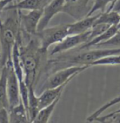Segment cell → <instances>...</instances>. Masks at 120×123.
<instances>
[{
  "mask_svg": "<svg viewBox=\"0 0 120 123\" xmlns=\"http://www.w3.org/2000/svg\"><path fill=\"white\" fill-rule=\"evenodd\" d=\"M95 47L98 48H108V47H114V48H120V31H117V33L113 35L112 38H110L109 40L100 43Z\"/></svg>",
  "mask_w": 120,
  "mask_h": 123,
  "instance_id": "23",
  "label": "cell"
},
{
  "mask_svg": "<svg viewBox=\"0 0 120 123\" xmlns=\"http://www.w3.org/2000/svg\"><path fill=\"white\" fill-rule=\"evenodd\" d=\"M0 57H1V52H0Z\"/></svg>",
  "mask_w": 120,
  "mask_h": 123,
  "instance_id": "27",
  "label": "cell"
},
{
  "mask_svg": "<svg viewBox=\"0 0 120 123\" xmlns=\"http://www.w3.org/2000/svg\"><path fill=\"white\" fill-rule=\"evenodd\" d=\"M9 122L13 123H27L30 122L27 108L23 103L21 102L17 105L9 108Z\"/></svg>",
  "mask_w": 120,
  "mask_h": 123,
  "instance_id": "14",
  "label": "cell"
},
{
  "mask_svg": "<svg viewBox=\"0 0 120 123\" xmlns=\"http://www.w3.org/2000/svg\"><path fill=\"white\" fill-rule=\"evenodd\" d=\"M112 10H113V11L117 12H119L120 14V0H118V1L114 3V5H113ZM112 10H111V11H112Z\"/></svg>",
  "mask_w": 120,
  "mask_h": 123,
  "instance_id": "24",
  "label": "cell"
},
{
  "mask_svg": "<svg viewBox=\"0 0 120 123\" xmlns=\"http://www.w3.org/2000/svg\"><path fill=\"white\" fill-rule=\"evenodd\" d=\"M6 66L7 67V96L8 101L9 108L16 106L21 102L20 96V87L19 81L14 71L12 59L7 62Z\"/></svg>",
  "mask_w": 120,
  "mask_h": 123,
  "instance_id": "5",
  "label": "cell"
},
{
  "mask_svg": "<svg viewBox=\"0 0 120 123\" xmlns=\"http://www.w3.org/2000/svg\"><path fill=\"white\" fill-rule=\"evenodd\" d=\"M119 28L118 27V25H111V26L108 30H106L105 32H103L102 34H100V35H98V36L93 38L90 41H88V42L85 43L84 44L81 45V48H80L79 50H87L89 48L95 47L102 43L105 42V41L109 40V39L112 38V37L117 33V31H119Z\"/></svg>",
  "mask_w": 120,
  "mask_h": 123,
  "instance_id": "13",
  "label": "cell"
},
{
  "mask_svg": "<svg viewBox=\"0 0 120 123\" xmlns=\"http://www.w3.org/2000/svg\"><path fill=\"white\" fill-rule=\"evenodd\" d=\"M50 1H51V0H49V2H50Z\"/></svg>",
  "mask_w": 120,
  "mask_h": 123,
  "instance_id": "28",
  "label": "cell"
},
{
  "mask_svg": "<svg viewBox=\"0 0 120 123\" xmlns=\"http://www.w3.org/2000/svg\"><path fill=\"white\" fill-rule=\"evenodd\" d=\"M90 0H65L63 12L67 13L76 20L81 19L87 16L86 11Z\"/></svg>",
  "mask_w": 120,
  "mask_h": 123,
  "instance_id": "9",
  "label": "cell"
},
{
  "mask_svg": "<svg viewBox=\"0 0 120 123\" xmlns=\"http://www.w3.org/2000/svg\"><path fill=\"white\" fill-rule=\"evenodd\" d=\"M18 14L7 17L5 21H0V48L1 66H4L7 61L12 59V53L21 32Z\"/></svg>",
  "mask_w": 120,
  "mask_h": 123,
  "instance_id": "2",
  "label": "cell"
},
{
  "mask_svg": "<svg viewBox=\"0 0 120 123\" xmlns=\"http://www.w3.org/2000/svg\"><path fill=\"white\" fill-rule=\"evenodd\" d=\"M14 1H15V0H14Z\"/></svg>",
  "mask_w": 120,
  "mask_h": 123,
  "instance_id": "29",
  "label": "cell"
},
{
  "mask_svg": "<svg viewBox=\"0 0 120 123\" xmlns=\"http://www.w3.org/2000/svg\"><path fill=\"white\" fill-rule=\"evenodd\" d=\"M60 98H56V99L53 101V103H51L50 104L45 106V108H41L40 110L39 111L37 116L35 117V120L33 121V123H47L49 122L50 120L51 116L53 115V112L55 110L56 106L59 104Z\"/></svg>",
  "mask_w": 120,
  "mask_h": 123,
  "instance_id": "16",
  "label": "cell"
},
{
  "mask_svg": "<svg viewBox=\"0 0 120 123\" xmlns=\"http://www.w3.org/2000/svg\"><path fill=\"white\" fill-rule=\"evenodd\" d=\"M49 2V0H21L14 4H8L4 8V11H22V10H37L43 9L45 6Z\"/></svg>",
  "mask_w": 120,
  "mask_h": 123,
  "instance_id": "12",
  "label": "cell"
},
{
  "mask_svg": "<svg viewBox=\"0 0 120 123\" xmlns=\"http://www.w3.org/2000/svg\"><path fill=\"white\" fill-rule=\"evenodd\" d=\"M99 14L85 17L81 19L77 20V21L74 23L67 24L68 35H78L89 31L92 28Z\"/></svg>",
  "mask_w": 120,
  "mask_h": 123,
  "instance_id": "10",
  "label": "cell"
},
{
  "mask_svg": "<svg viewBox=\"0 0 120 123\" xmlns=\"http://www.w3.org/2000/svg\"><path fill=\"white\" fill-rule=\"evenodd\" d=\"M17 12H18V18L21 30H22L23 32L29 36L35 35L40 20L42 17L43 9L31 10L27 14L21 13V11Z\"/></svg>",
  "mask_w": 120,
  "mask_h": 123,
  "instance_id": "7",
  "label": "cell"
},
{
  "mask_svg": "<svg viewBox=\"0 0 120 123\" xmlns=\"http://www.w3.org/2000/svg\"><path fill=\"white\" fill-rule=\"evenodd\" d=\"M112 2H113V0H95L92 7L88 11L86 17L92 16L97 11H101V12H104L105 8H106L107 5L111 3Z\"/></svg>",
  "mask_w": 120,
  "mask_h": 123,
  "instance_id": "21",
  "label": "cell"
},
{
  "mask_svg": "<svg viewBox=\"0 0 120 123\" xmlns=\"http://www.w3.org/2000/svg\"><path fill=\"white\" fill-rule=\"evenodd\" d=\"M89 35L90 31L82 34H78V35H68L61 42L56 43L55 46L51 50L50 55L53 56L55 54L67 52L80 45L84 44L89 39Z\"/></svg>",
  "mask_w": 120,
  "mask_h": 123,
  "instance_id": "6",
  "label": "cell"
},
{
  "mask_svg": "<svg viewBox=\"0 0 120 123\" xmlns=\"http://www.w3.org/2000/svg\"><path fill=\"white\" fill-rule=\"evenodd\" d=\"M7 67L4 65L2 67L0 71V104L9 109L7 96Z\"/></svg>",
  "mask_w": 120,
  "mask_h": 123,
  "instance_id": "17",
  "label": "cell"
},
{
  "mask_svg": "<svg viewBox=\"0 0 120 123\" xmlns=\"http://www.w3.org/2000/svg\"><path fill=\"white\" fill-rule=\"evenodd\" d=\"M118 27H119V30H120V23L119 24V25H118Z\"/></svg>",
  "mask_w": 120,
  "mask_h": 123,
  "instance_id": "26",
  "label": "cell"
},
{
  "mask_svg": "<svg viewBox=\"0 0 120 123\" xmlns=\"http://www.w3.org/2000/svg\"><path fill=\"white\" fill-rule=\"evenodd\" d=\"M120 65V54L110 55V56L104 57L98 60L93 62L91 64L92 66H115Z\"/></svg>",
  "mask_w": 120,
  "mask_h": 123,
  "instance_id": "19",
  "label": "cell"
},
{
  "mask_svg": "<svg viewBox=\"0 0 120 123\" xmlns=\"http://www.w3.org/2000/svg\"><path fill=\"white\" fill-rule=\"evenodd\" d=\"M110 26L111 25H108V24H105V23L94 24L92 28L90 30V35H89V39H88V41H90L93 38H95V37L98 36V35H100V34H102L103 32H105V31L109 29Z\"/></svg>",
  "mask_w": 120,
  "mask_h": 123,
  "instance_id": "22",
  "label": "cell"
},
{
  "mask_svg": "<svg viewBox=\"0 0 120 123\" xmlns=\"http://www.w3.org/2000/svg\"><path fill=\"white\" fill-rule=\"evenodd\" d=\"M105 23L109 25H118L120 23V14L115 11H107L100 13L94 24Z\"/></svg>",
  "mask_w": 120,
  "mask_h": 123,
  "instance_id": "18",
  "label": "cell"
},
{
  "mask_svg": "<svg viewBox=\"0 0 120 123\" xmlns=\"http://www.w3.org/2000/svg\"><path fill=\"white\" fill-rule=\"evenodd\" d=\"M67 35V24L59 25L49 28L46 27L42 31H37L35 34V36L40 40L41 49L44 52L47 53L49 47L61 42Z\"/></svg>",
  "mask_w": 120,
  "mask_h": 123,
  "instance_id": "4",
  "label": "cell"
},
{
  "mask_svg": "<svg viewBox=\"0 0 120 123\" xmlns=\"http://www.w3.org/2000/svg\"><path fill=\"white\" fill-rule=\"evenodd\" d=\"M34 37L35 38H30L26 45L21 43V36L17 38L20 58L24 71V80L28 87H35L38 76L41 71L43 61L47 54V52H44L41 49L39 39L35 35Z\"/></svg>",
  "mask_w": 120,
  "mask_h": 123,
  "instance_id": "1",
  "label": "cell"
},
{
  "mask_svg": "<svg viewBox=\"0 0 120 123\" xmlns=\"http://www.w3.org/2000/svg\"><path fill=\"white\" fill-rule=\"evenodd\" d=\"M68 85V83H65L55 88H50V89H45L43 90L41 94L38 96V99H39V105L40 108H43L45 106L50 104L53 103L56 98H59L62 96L63 91L64 90L65 87Z\"/></svg>",
  "mask_w": 120,
  "mask_h": 123,
  "instance_id": "11",
  "label": "cell"
},
{
  "mask_svg": "<svg viewBox=\"0 0 120 123\" xmlns=\"http://www.w3.org/2000/svg\"><path fill=\"white\" fill-rule=\"evenodd\" d=\"M89 67H91L89 65H72L59 69L48 77L42 89L44 90L45 89L55 88L65 83H69L74 77Z\"/></svg>",
  "mask_w": 120,
  "mask_h": 123,
  "instance_id": "3",
  "label": "cell"
},
{
  "mask_svg": "<svg viewBox=\"0 0 120 123\" xmlns=\"http://www.w3.org/2000/svg\"><path fill=\"white\" fill-rule=\"evenodd\" d=\"M118 0H113V2L110 3V5H109V9H108V11H111L112 8H113V5H114V3L117 2Z\"/></svg>",
  "mask_w": 120,
  "mask_h": 123,
  "instance_id": "25",
  "label": "cell"
},
{
  "mask_svg": "<svg viewBox=\"0 0 120 123\" xmlns=\"http://www.w3.org/2000/svg\"><path fill=\"white\" fill-rule=\"evenodd\" d=\"M29 93H28V108L27 113L29 117L30 122H33L35 117L37 116L39 111L40 110L39 105V99L38 96L35 94V87L29 86L28 87Z\"/></svg>",
  "mask_w": 120,
  "mask_h": 123,
  "instance_id": "15",
  "label": "cell"
},
{
  "mask_svg": "<svg viewBox=\"0 0 120 123\" xmlns=\"http://www.w3.org/2000/svg\"><path fill=\"white\" fill-rule=\"evenodd\" d=\"M119 103H120V95H119V96L115 97L114 98H113V99L109 100V102H107L105 104H104L103 106L100 107L99 109H97L96 111H95V112H93L92 114L90 116V119H91V120H94L95 117H97L100 116L101 113H103L104 112H105V110H107L109 108H110V107H112L113 105H115L117 104H119ZM114 113H118V112H120V109H118V110L114 111Z\"/></svg>",
  "mask_w": 120,
  "mask_h": 123,
  "instance_id": "20",
  "label": "cell"
},
{
  "mask_svg": "<svg viewBox=\"0 0 120 123\" xmlns=\"http://www.w3.org/2000/svg\"><path fill=\"white\" fill-rule=\"evenodd\" d=\"M65 0H51L43 8L42 17L38 25L37 31L46 28L50 21L59 12H63Z\"/></svg>",
  "mask_w": 120,
  "mask_h": 123,
  "instance_id": "8",
  "label": "cell"
}]
</instances>
